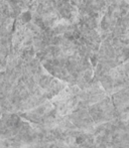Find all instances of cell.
Wrapping results in <instances>:
<instances>
[{
  "mask_svg": "<svg viewBox=\"0 0 129 148\" xmlns=\"http://www.w3.org/2000/svg\"><path fill=\"white\" fill-rule=\"evenodd\" d=\"M100 26H101V29L103 30V32H108L109 29L111 28V25H110V17L108 15H105L103 17V19H102L101 21V24H100Z\"/></svg>",
  "mask_w": 129,
  "mask_h": 148,
  "instance_id": "cell-1",
  "label": "cell"
},
{
  "mask_svg": "<svg viewBox=\"0 0 129 148\" xmlns=\"http://www.w3.org/2000/svg\"><path fill=\"white\" fill-rule=\"evenodd\" d=\"M32 19V15L30 14V12H24L23 14L21 15V21L23 22V23H28V22H30Z\"/></svg>",
  "mask_w": 129,
  "mask_h": 148,
  "instance_id": "cell-2",
  "label": "cell"
}]
</instances>
